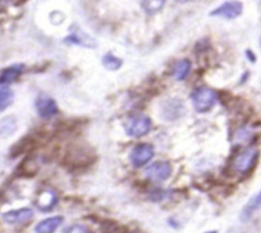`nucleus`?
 Returning a JSON list of instances; mask_svg holds the SVG:
<instances>
[{
    "instance_id": "obj_11",
    "label": "nucleus",
    "mask_w": 261,
    "mask_h": 233,
    "mask_svg": "<svg viewBox=\"0 0 261 233\" xmlns=\"http://www.w3.org/2000/svg\"><path fill=\"white\" fill-rule=\"evenodd\" d=\"M64 41L69 42V44H74V45H79V46H85V47L96 46V42H95V40L82 31L73 32V34L69 35L68 37H65Z\"/></svg>"
},
{
    "instance_id": "obj_9",
    "label": "nucleus",
    "mask_w": 261,
    "mask_h": 233,
    "mask_svg": "<svg viewBox=\"0 0 261 233\" xmlns=\"http://www.w3.org/2000/svg\"><path fill=\"white\" fill-rule=\"evenodd\" d=\"M64 218L62 215H55V217L46 218V219L41 220L35 227V232L36 233H55L58 228L63 224Z\"/></svg>"
},
{
    "instance_id": "obj_12",
    "label": "nucleus",
    "mask_w": 261,
    "mask_h": 233,
    "mask_svg": "<svg viewBox=\"0 0 261 233\" xmlns=\"http://www.w3.org/2000/svg\"><path fill=\"white\" fill-rule=\"evenodd\" d=\"M24 67L22 64H14V66L8 67L3 69L0 73V85H8L16 81L23 72Z\"/></svg>"
},
{
    "instance_id": "obj_4",
    "label": "nucleus",
    "mask_w": 261,
    "mask_h": 233,
    "mask_svg": "<svg viewBox=\"0 0 261 233\" xmlns=\"http://www.w3.org/2000/svg\"><path fill=\"white\" fill-rule=\"evenodd\" d=\"M243 12V4L238 0H229L225 2L222 6L215 8L214 11L210 12L212 17H219L224 19H234L240 17Z\"/></svg>"
},
{
    "instance_id": "obj_3",
    "label": "nucleus",
    "mask_w": 261,
    "mask_h": 233,
    "mask_svg": "<svg viewBox=\"0 0 261 233\" xmlns=\"http://www.w3.org/2000/svg\"><path fill=\"white\" fill-rule=\"evenodd\" d=\"M257 158L258 150L256 147H247L236 157L234 162H233V168H234L236 172L241 173V174H246L255 167Z\"/></svg>"
},
{
    "instance_id": "obj_6",
    "label": "nucleus",
    "mask_w": 261,
    "mask_h": 233,
    "mask_svg": "<svg viewBox=\"0 0 261 233\" xmlns=\"http://www.w3.org/2000/svg\"><path fill=\"white\" fill-rule=\"evenodd\" d=\"M152 157H154V147H152V145L140 144L135 146L134 150L130 151L129 159L135 167L140 168L142 165L147 164Z\"/></svg>"
},
{
    "instance_id": "obj_10",
    "label": "nucleus",
    "mask_w": 261,
    "mask_h": 233,
    "mask_svg": "<svg viewBox=\"0 0 261 233\" xmlns=\"http://www.w3.org/2000/svg\"><path fill=\"white\" fill-rule=\"evenodd\" d=\"M260 209H261V191H258L257 194L253 195V196L248 200V202L242 209V212H241V220L247 222V220H250L251 218L253 217V214Z\"/></svg>"
},
{
    "instance_id": "obj_19",
    "label": "nucleus",
    "mask_w": 261,
    "mask_h": 233,
    "mask_svg": "<svg viewBox=\"0 0 261 233\" xmlns=\"http://www.w3.org/2000/svg\"><path fill=\"white\" fill-rule=\"evenodd\" d=\"M64 233H90L89 228L84 224H73L64 230Z\"/></svg>"
},
{
    "instance_id": "obj_16",
    "label": "nucleus",
    "mask_w": 261,
    "mask_h": 233,
    "mask_svg": "<svg viewBox=\"0 0 261 233\" xmlns=\"http://www.w3.org/2000/svg\"><path fill=\"white\" fill-rule=\"evenodd\" d=\"M165 0H141V7L147 14H156L164 8Z\"/></svg>"
},
{
    "instance_id": "obj_13",
    "label": "nucleus",
    "mask_w": 261,
    "mask_h": 233,
    "mask_svg": "<svg viewBox=\"0 0 261 233\" xmlns=\"http://www.w3.org/2000/svg\"><path fill=\"white\" fill-rule=\"evenodd\" d=\"M191 71V62L188 59H180V61L175 62L173 66V77L177 81H182L188 76Z\"/></svg>"
},
{
    "instance_id": "obj_15",
    "label": "nucleus",
    "mask_w": 261,
    "mask_h": 233,
    "mask_svg": "<svg viewBox=\"0 0 261 233\" xmlns=\"http://www.w3.org/2000/svg\"><path fill=\"white\" fill-rule=\"evenodd\" d=\"M14 94L7 85H0V113L4 112L13 102Z\"/></svg>"
},
{
    "instance_id": "obj_1",
    "label": "nucleus",
    "mask_w": 261,
    "mask_h": 233,
    "mask_svg": "<svg viewBox=\"0 0 261 233\" xmlns=\"http://www.w3.org/2000/svg\"><path fill=\"white\" fill-rule=\"evenodd\" d=\"M191 100H192L193 108H195L197 112L205 113L207 110L212 109L215 104H217L218 95L210 87H197L196 90H193V92L191 94Z\"/></svg>"
},
{
    "instance_id": "obj_14",
    "label": "nucleus",
    "mask_w": 261,
    "mask_h": 233,
    "mask_svg": "<svg viewBox=\"0 0 261 233\" xmlns=\"http://www.w3.org/2000/svg\"><path fill=\"white\" fill-rule=\"evenodd\" d=\"M17 130V121L14 117H6L0 119V136L8 137Z\"/></svg>"
},
{
    "instance_id": "obj_17",
    "label": "nucleus",
    "mask_w": 261,
    "mask_h": 233,
    "mask_svg": "<svg viewBox=\"0 0 261 233\" xmlns=\"http://www.w3.org/2000/svg\"><path fill=\"white\" fill-rule=\"evenodd\" d=\"M57 202V196L54 195V192L51 191H44L40 195L39 199V206L41 208V210H50Z\"/></svg>"
},
{
    "instance_id": "obj_2",
    "label": "nucleus",
    "mask_w": 261,
    "mask_h": 233,
    "mask_svg": "<svg viewBox=\"0 0 261 233\" xmlns=\"http://www.w3.org/2000/svg\"><path fill=\"white\" fill-rule=\"evenodd\" d=\"M152 122L146 115H134L124 123L125 134L129 137H142L151 131Z\"/></svg>"
},
{
    "instance_id": "obj_5",
    "label": "nucleus",
    "mask_w": 261,
    "mask_h": 233,
    "mask_svg": "<svg viewBox=\"0 0 261 233\" xmlns=\"http://www.w3.org/2000/svg\"><path fill=\"white\" fill-rule=\"evenodd\" d=\"M145 174L152 182H164L172 174V165L164 160L155 162L146 168Z\"/></svg>"
},
{
    "instance_id": "obj_7",
    "label": "nucleus",
    "mask_w": 261,
    "mask_h": 233,
    "mask_svg": "<svg viewBox=\"0 0 261 233\" xmlns=\"http://www.w3.org/2000/svg\"><path fill=\"white\" fill-rule=\"evenodd\" d=\"M37 114L42 119H50L58 114V105L54 99L46 95H40L35 101Z\"/></svg>"
},
{
    "instance_id": "obj_20",
    "label": "nucleus",
    "mask_w": 261,
    "mask_h": 233,
    "mask_svg": "<svg viewBox=\"0 0 261 233\" xmlns=\"http://www.w3.org/2000/svg\"><path fill=\"white\" fill-rule=\"evenodd\" d=\"M175 2H178V3H187L190 0H175Z\"/></svg>"
},
{
    "instance_id": "obj_18",
    "label": "nucleus",
    "mask_w": 261,
    "mask_h": 233,
    "mask_svg": "<svg viewBox=\"0 0 261 233\" xmlns=\"http://www.w3.org/2000/svg\"><path fill=\"white\" fill-rule=\"evenodd\" d=\"M122 59L115 57L112 53H108V54H105L102 57V66L107 69H109V71H117V69H119L122 67Z\"/></svg>"
},
{
    "instance_id": "obj_21",
    "label": "nucleus",
    "mask_w": 261,
    "mask_h": 233,
    "mask_svg": "<svg viewBox=\"0 0 261 233\" xmlns=\"http://www.w3.org/2000/svg\"><path fill=\"white\" fill-rule=\"evenodd\" d=\"M205 233H218L217 230H209V232H205Z\"/></svg>"
},
{
    "instance_id": "obj_8",
    "label": "nucleus",
    "mask_w": 261,
    "mask_h": 233,
    "mask_svg": "<svg viewBox=\"0 0 261 233\" xmlns=\"http://www.w3.org/2000/svg\"><path fill=\"white\" fill-rule=\"evenodd\" d=\"M35 213L31 208H21V209L9 210L2 215L3 220L8 224H23L34 218Z\"/></svg>"
}]
</instances>
